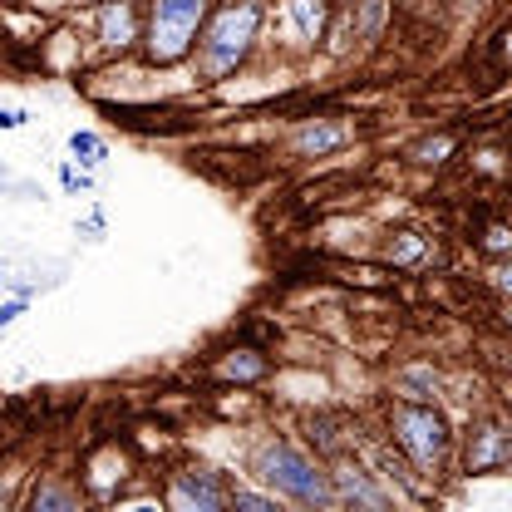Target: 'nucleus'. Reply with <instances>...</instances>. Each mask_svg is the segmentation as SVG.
<instances>
[{
  "label": "nucleus",
  "mask_w": 512,
  "mask_h": 512,
  "mask_svg": "<svg viewBox=\"0 0 512 512\" xmlns=\"http://www.w3.org/2000/svg\"><path fill=\"white\" fill-rule=\"evenodd\" d=\"M256 473H261L276 493H286V498H296V503H330V498H335L330 478L320 473L301 448H291V444L261 448V453H256Z\"/></svg>",
  "instance_id": "nucleus-1"
},
{
  "label": "nucleus",
  "mask_w": 512,
  "mask_h": 512,
  "mask_svg": "<svg viewBox=\"0 0 512 512\" xmlns=\"http://www.w3.org/2000/svg\"><path fill=\"white\" fill-rule=\"evenodd\" d=\"M207 15V0H153L148 15V60L173 64L183 60L197 40V25Z\"/></svg>",
  "instance_id": "nucleus-2"
},
{
  "label": "nucleus",
  "mask_w": 512,
  "mask_h": 512,
  "mask_svg": "<svg viewBox=\"0 0 512 512\" xmlns=\"http://www.w3.org/2000/svg\"><path fill=\"white\" fill-rule=\"evenodd\" d=\"M389 429L394 444L404 448L419 468H439L448 453V424L444 414H434L429 404H394L389 409Z\"/></svg>",
  "instance_id": "nucleus-3"
},
{
  "label": "nucleus",
  "mask_w": 512,
  "mask_h": 512,
  "mask_svg": "<svg viewBox=\"0 0 512 512\" xmlns=\"http://www.w3.org/2000/svg\"><path fill=\"white\" fill-rule=\"evenodd\" d=\"M256 35V5H227L212 25H207V40H202V69L217 79L227 69H237V60L252 50Z\"/></svg>",
  "instance_id": "nucleus-4"
},
{
  "label": "nucleus",
  "mask_w": 512,
  "mask_h": 512,
  "mask_svg": "<svg viewBox=\"0 0 512 512\" xmlns=\"http://www.w3.org/2000/svg\"><path fill=\"white\" fill-rule=\"evenodd\" d=\"M173 503L178 508H227V488L212 478V473H197V468H188V473H178L173 478Z\"/></svg>",
  "instance_id": "nucleus-5"
},
{
  "label": "nucleus",
  "mask_w": 512,
  "mask_h": 512,
  "mask_svg": "<svg viewBox=\"0 0 512 512\" xmlns=\"http://www.w3.org/2000/svg\"><path fill=\"white\" fill-rule=\"evenodd\" d=\"M503 453H508V429L483 424V429H478V439H473V448H468V468H473V473L503 468Z\"/></svg>",
  "instance_id": "nucleus-6"
},
{
  "label": "nucleus",
  "mask_w": 512,
  "mask_h": 512,
  "mask_svg": "<svg viewBox=\"0 0 512 512\" xmlns=\"http://www.w3.org/2000/svg\"><path fill=\"white\" fill-rule=\"evenodd\" d=\"M99 35H104V45H133V35H138V15H133V5L128 0H114V5H104V15H99Z\"/></svg>",
  "instance_id": "nucleus-7"
},
{
  "label": "nucleus",
  "mask_w": 512,
  "mask_h": 512,
  "mask_svg": "<svg viewBox=\"0 0 512 512\" xmlns=\"http://www.w3.org/2000/svg\"><path fill=\"white\" fill-rule=\"evenodd\" d=\"M330 488L340 493V498H350V503H365V508H384V493L360 473V468H335V478H330Z\"/></svg>",
  "instance_id": "nucleus-8"
},
{
  "label": "nucleus",
  "mask_w": 512,
  "mask_h": 512,
  "mask_svg": "<svg viewBox=\"0 0 512 512\" xmlns=\"http://www.w3.org/2000/svg\"><path fill=\"white\" fill-rule=\"evenodd\" d=\"M345 138H350V128H345V124L316 119V124H306L301 133H296V148H301V153H316V158H320V153H335Z\"/></svg>",
  "instance_id": "nucleus-9"
},
{
  "label": "nucleus",
  "mask_w": 512,
  "mask_h": 512,
  "mask_svg": "<svg viewBox=\"0 0 512 512\" xmlns=\"http://www.w3.org/2000/svg\"><path fill=\"white\" fill-rule=\"evenodd\" d=\"M261 375H266V355L261 350H232V355L217 360V380L247 384V380H261Z\"/></svg>",
  "instance_id": "nucleus-10"
},
{
  "label": "nucleus",
  "mask_w": 512,
  "mask_h": 512,
  "mask_svg": "<svg viewBox=\"0 0 512 512\" xmlns=\"http://www.w3.org/2000/svg\"><path fill=\"white\" fill-rule=\"evenodd\" d=\"M35 508L40 512H74L79 508V493H74V488H60V483H45V488H35Z\"/></svg>",
  "instance_id": "nucleus-11"
},
{
  "label": "nucleus",
  "mask_w": 512,
  "mask_h": 512,
  "mask_svg": "<svg viewBox=\"0 0 512 512\" xmlns=\"http://www.w3.org/2000/svg\"><path fill=\"white\" fill-rule=\"evenodd\" d=\"M291 15H296L301 35H311V40H316V30H320V0H291Z\"/></svg>",
  "instance_id": "nucleus-12"
},
{
  "label": "nucleus",
  "mask_w": 512,
  "mask_h": 512,
  "mask_svg": "<svg viewBox=\"0 0 512 512\" xmlns=\"http://www.w3.org/2000/svg\"><path fill=\"white\" fill-rule=\"evenodd\" d=\"M444 153H453V138H429V143H419V148H414V158H419V163H444Z\"/></svg>",
  "instance_id": "nucleus-13"
},
{
  "label": "nucleus",
  "mask_w": 512,
  "mask_h": 512,
  "mask_svg": "<svg viewBox=\"0 0 512 512\" xmlns=\"http://www.w3.org/2000/svg\"><path fill=\"white\" fill-rule=\"evenodd\" d=\"M227 503H232V508H247V512H271L276 508L271 498H256V493H227Z\"/></svg>",
  "instance_id": "nucleus-14"
},
{
  "label": "nucleus",
  "mask_w": 512,
  "mask_h": 512,
  "mask_svg": "<svg viewBox=\"0 0 512 512\" xmlns=\"http://www.w3.org/2000/svg\"><path fill=\"white\" fill-rule=\"evenodd\" d=\"M419 252H424V242L409 232V237H399V247H394V261H419Z\"/></svg>",
  "instance_id": "nucleus-15"
},
{
  "label": "nucleus",
  "mask_w": 512,
  "mask_h": 512,
  "mask_svg": "<svg viewBox=\"0 0 512 512\" xmlns=\"http://www.w3.org/2000/svg\"><path fill=\"white\" fill-rule=\"evenodd\" d=\"M493 286H498L503 296H512V261H498V266H493Z\"/></svg>",
  "instance_id": "nucleus-16"
},
{
  "label": "nucleus",
  "mask_w": 512,
  "mask_h": 512,
  "mask_svg": "<svg viewBox=\"0 0 512 512\" xmlns=\"http://www.w3.org/2000/svg\"><path fill=\"white\" fill-rule=\"evenodd\" d=\"M488 247H493V252H508V247H512V237L503 232V227H493V232H488Z\"/></svg>",
  "instance_id": "nucleus-17"
},
{
  "label": "nucleus",
  "mask_w": 512,
  "mask_h": 512,
  "mask_svg": "<svg viewBox=\"0 0 512 512\" xmlns=\"http://www.w3.org/2000/svg\"><path fill=\"white\" fill-rule=\"evenodd\" d=\"M503 468L512 473V434H508V453H503Z\"/></svg>",
  "instance_id": "nucleus-18"
},
{
  "label": "nucleus",
  "mask_w": 512,
  "mask_h": 512,
  "mask_svg": "<svg viewBox=\"0 0 512 512\" xmlns=\"http://www.w3.org/2000/svg\"><path fill=\"white\" fill-rule=\"evenodd\" d=\"M508 325H512V306H508Z\"/></svg>",
  "instance_id": "nucleus-19"
}]
</instances>
